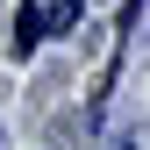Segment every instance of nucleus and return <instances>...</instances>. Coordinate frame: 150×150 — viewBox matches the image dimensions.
<instances>
[{"label": "nucleus", "instance_id": "f257e3e1", "mask_svg": "<svg viewBox=\"0 0 150 150\" xmlns=\"http://www.w3.org/2000/svg\"><path fill=\"white\" fill-rule=\"evenodd\" d=\"M43 29H50V14L36 7V0H22V7H14V57H29V50L43 43Z\"/></svg>", "mask_w": 150, "mask_h": 150}, {"label": "nucleus", "instance_id": "f03ea898", "mask_svg": "<svg viewBox=\"0 0 150 150\" xmlns=\"http://www.w3.org/2000/svg\"><path fill=\"white\" fill-rule=\"evenodd\" d=\"M79 7H86V0H57V7H50V29H71V22H79Z\"/></svg>", "mask_w": 150, "mask_h": 150}, {"label": "nucleus", "instance_id": "7ed1b4c3", "mask_svg": "<svg viewBox=\"0 0 150 150\" xmlns=\"http://www.w3.org/2000/svg\"><path fill=\"white\" fill-rule=\"evenodd\" d=\"M122 150H129V143H122Z\"/></svg>", "mask_w": 150, "mask_h": 150}]
</instances>
